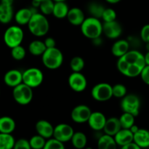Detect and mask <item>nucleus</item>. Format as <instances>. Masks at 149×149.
I'll return each instance as SVG.
<instances>
[{"mask_svg":"<svg viewBox=\"0 0 149 149\" xmlns=\"http://www.w3.org/2000/svg\"><path fill=\"white\" fill-rule=\"evenodd\" d=\"M118 58L117 69L124 76L130 78L140 76L146 65L144 55L138 50H129Z\"/></svg>","mask_w":149,"mask_h":149,"instance_id":"1","label":"nucleus"},{"mask_svg":"<svg viewBox=\"0 0 149 149\" xmlns=\"http://www.w3.org/2000/svg\"><path fill=\"white\" fill-rule=\"evenodd\" d=\"M27 25L31 33L37 37L45 36L49 31V21L42 13H33Z\"/></svg>","mask_w":149,"mask_h":149,"instance_id":"2","label":"nucleus"},{"mask_svg":"<svg viewBox=\"0 0 149 149\" xmlns=\"http://www.w3.org/2000/svg\"><path fill=\"white\" fill-rule=\"evenodd\" d=\"M80 28L82 34L90 39H97L103 33V23L99 18L93 16L85 17Z\"/></svg>","mask_w":149,"mask_h":149,"instance_id":"3","label":"nucleus"},{"mask_svg":"<svg viewBox=\"0 0 149 149\" xmlns=\"http://www.w3.org/2000/svg\"><path fill=\"white\" fill-rule=\"evenodd\" d=\"M42 61L43 65L48 69H58L63 63V54L56 47L47 48L42 55Z\"/></svg>","mask_w":149,"mask_h":149,"instance_id":"4","label":"nucleus"},{"mask_svg":"<svg viewBox=\"0 0 149 149\" xmlns=\"http://www.w3.org/2000/svg\"><path fill=\"white\" fill-rule=\"evenodd\" d=\"M23 38V30L18 26H12L7 28L4 33V42L10 48L21 45Z\"/></svg>","mask_w":149,"mask_h":149,"instance_id":"5","label":"nucleus"},{"mask_svg":"<svg viewBox=\"0 0 149 149\" xmlns=\"http://www.w3.org/2000/svg\"><path fill=\"white\" fill-rule=\"evenodd\" d=\"M13 96L16 103L21 106H26L31 102L33 93L31 87L22 82L21 84L13 87Z\"/></svg>","mask_w":149,"mask_h":149,"instance_id":"6","label":"nucleus"},{"mask_svg":"<svg viewBox=\"0 0 149 149\" xmlns=\"http://www.w3.org/2000/svg\"><path fill=\"white\" fill-rule=\"evenodd\" d=\"M23 83L33 88L39 87L43 82L44 74L40 69L35 67L29 68L22 73Z\"/></svg>","mask_w":149,"mask_h":149,"instance_id":"7","label":"nucleus"},{"mask_svg":"<svg viewBox=\"0 0 149 149\" xmlns=\"http://www.w3.org/2000/svg\"><path fill=\"white\" fill-rule=\"evenodd\" d=\"M121 109L123 112H127L137 116L140 113L141 108V100L135 94H127L122 98L121 101Z\"/></svg>","mask_w":149,"mask_h":149,"instance_id":"8","label":"nucleus"},{"mask_svg":"<svg viewBox=\"0 0 149 149\" xmlns=\"http://www.w3.org/2000/svg\"><path fill=\"white\" fill-rule=\"evenodd\" d=\"M91 95L93 98L97 101H107L113 97L112 86L109 83H98L92 89Z\"/></svg>","mask_w":149,"mask_h":149,"instance_id":"9","label":"nucleus"},{"mask_svg":"<svg viewBox=\"0 0 149 149\" xmlns=\"http://www.w3.org/2000/svg\"><path fill=\"white\" fill-rule=\"evenodd\" d=\"M68 85L76 93H81L87 87V78L81 72H73L68 79Z\"/></svg>","mask_w":149,"mask_h":149,"instance_id":"10","label":"nucleus"},{"mask_svg":"<svg viewBox=\"0 0 149 149\" xmlns=\"http://www.w3.org/2000/svg\"><path fill=\"white\" fill-rule=\"evenodd\" d=\"M74 130L71 125L65 123L59 124L54 127L52 137L63 143H66L71 141Z\"/></svg>","mask_w":149,"mask_h":149,"instance_id":"11","label":"nucleus"},{"mask_svg":"<svg viewBox=\"0 0 149 149\" xmlns=\"http://www.w3.org/2000/svg\"><path fill=\"white\" fill-rule=\"evenodd\" d=\"M91 113L92 111L89 106L83 104L79 105L73 109L71 113V119L76 123H85L88 121Z\"/></svg>","mask_w":149,"mask_h":149,"instance_id":"12","label":"nucleus"},{"mask_svg":"<svg viewBox=\"0 0 149 149\" xmlns=\"http://www.w3.org/2000/svg\"><path fill=\"white\" fill-rule=\"evenodd\" d=\"M103 33L107 38L115 39L119 38L122 33V27L116 20L108 23H103Z\"/></svg>","mask_w":149,"mask_h":149,"instance_id":"13","label":"nucleus"},{"mask_svg":"<svg viewBox=\"0 0 149 149\" xmlns=\"http://www.w3.org/2000/svg\"><path fill=\"white\" fill-rule=\"evenodd\" d=\"M106 117L102 112H92L89 117L87 123L91 129L95 131L103 130L106 122Z\"/></svg>","mask_w":149,"mask_h":149,"instance_id":"14","label":"nucleus"},{"mask_svg":"<svg viewBox=\"0 0 149 149\" xmlns=\"http://www.w3.org/2000/svg\"><path fill=\"white\" fill-rule=\"evenodd\" d=\"M36 131L38 135H41L45 139H49L52 138L53 135L54 127L52 126V124L47 120H39L36 122Z\"/></svg>","mask_w":149,"mask_h":149,"instance_id":"15","label":"nucleus"},{"mask_svg":"<svg viewBox=\"0 0 149 149\" xmlns=\"http://www.w3.org/2000/svg\"><path fill=\"white\" fill-rule=\"evenodd\" d=\"M4 81L7 86L15 87L23 82L22 72L19 70L12 69L7 71L4 76Z\"/></svg>","mask_w":149,"mask_h":149,"instance_id":"16","label":"nucleus"},{"mask_svg":"<svg viewBox=\"0 0 149 149\" xmlns=\"http://www.w3.org/2000/svg\"><path fill=\"white\" fill-rule=\"evenodd\" d=\"M68 22L74 26H81V23L85 19L84 12L79 7L69 8L66 16Z\"/></svg>","mask_w":149,"mask_h":149,"instance_id":"17","label":"nucleus"},{"mask_svg":"<svg viewBox=\"0 0 149 149\" xmlns=\"http://www.w3.org/2000/svg\"><path fill=\"white\" fill-rule=\"evenodd\" d=\"M116 145L123 147L129 143L133 141V133L129 129L122 128L116 135L113 136Z\"/></svg>","mask_w":149,"mask_h":149,"instance_id":"18","label":"nucleus"},{"mask_svg":"<svg viewBox=\"0 0 149 149\" xmlns=\"http://www.w3.org/2000/svg\"><path fill=\"white\" fill-rule=\"evenodd\" d=\"M121 129H122V127H121L119 118L111 117L106 119L103 130L105 134L113 137Z\"/></svg>","mask_w":149,"mask_h":149,"instance_id":"19","label":"nucleus"},{"mask_svg":"<svg viewBox=\"0 0 149 149\" xmlns=\"http://www.w3.org/2000/svg\"><path fill=\"white\" fill-rule=\"evenodd\" d=\"M133 141L141 148H148L149 131L146 129L139 128V130L133 134Z\"/></svg>","mask_w":149,"mask_h":149,"instance_id":"20","label":"nucleus"},{"mask_svg":"<svg viewBox=\"0 0 149 149\" xmlns=\"http://www.w3.org/2000/svg\"><path fill=\"white\" fill-rule=\"evenodd\" d=\"M14 17L13 5L0 3V23L7 24Z\"/></svg>","mask_w":149,"mask_h":149,"instance_id":"21","label":"nucleus"},{"mask_svg":"<svg viewBox=\"0 0 149 149\" xmlns=\"http://www.w3.org/2000/svg\"><path fill=\"white\" fill-rule=\"evenodd\" d=\"M130 50L129 42L125 39H119L115 42L112 45L111 52L116 58L122 56Z\"/></svg>","mask_w":149,"mask_h":149,"instance_id":"22","label":"nucleus"},{"mask_svg":"<svg viewBox=\"0 0 149 149\" xmlns=\"http://www.w3.org/2000/svg\"><path fill=\"white\" fill-rule=\"evenodd\" d=\"M33 14L31 9L24 7V8H21L17 10L14 15V17L17 24L20 26H24V25L28 24Z\"/></svg>","mask_w":149,"mask_h":149,"instance_id":"23","label":"nucleus"},{"mask_svg":"<svg viewBox=\"0 0 149 149\" xmlns=\"http://www.w3.org/2000/svg\"><path fill=\"white\" fill-rule=\"evenodd\" d=\"M16 127V123L10 116H0V132L12 134Z\"/></svg>","mask_w":149,"mask_h":149,"instance_id":"24","label":"nucleus"},{"mask_svg":"<svg viewBox=\"0 0 149 149\" xmlns=\"http://www.w3.org/2000/svg\"><path fill=\"white\" fill-rule=\"evenodd\" d=\"M97 147L100 149H115L117 145L113 136L104 133L97 141Z\"/></svg>","mask_w":149,"mask_h":149,"instance_id":"25","label":"nucleus"},{"mask_svg":"<svg viewBox=\"0 0 149 149\" xmlns=\"http://www.w3.org/2000/svg\"><path fill=\"white\" fill-rule=\"evenodd\" d=\"M69 7L65 3V1H55L54 4L52 14L54 17L58 19H62L66 17Z\"/></svg>","mask_w":149,"mask_h":149,"instance_id":"26","label":"nucleus"},{"mask_svg":"<svg viewBox=\"0 0 149 149\" xmlns=\"http://www.w3.org/2000/svg\"><path fill=\"white\" fill-rule=\"evenodd\" d=\"M70 141L74 148L78 149L84 148L87 144V135L82 132H74Z\"/></svg>","mask_w":149,"mask_h":149,"instance_id":"27","label":"nucleus"},{"mask_svg":"<svg viewBox=\"0 0 149 149\" xmlns=\"http://www.w3.org/2000/svg\"><path fill=\"white\" fill-rule=\"evenodd\" d=\"M47 47L44 42L40 40H33L29 44V51L31 55L34 56L42 55L46 50Z\"/></svg>","mask_w":149,"mask_h":149,"instance_id":"28","label":"nucleus"},{"mask_svg":"<svg viewBox=\"0 0 149 149\" xmlns=\"http://www.w3.org/2000/svg\"><path fill=\"white\" fill-rule=\"evenodd\" d=\"M15 140L12 134L0 132V149H12L14 148Z\"/></svg>","mask_w":149,"mask_h":149,"instance_id":"29","label":"nucleus"},{"mask_svg":"<svg viewBox=\"0 0 149 149\" xmlns=\"http://www.w3.org/2000/svg\"><path fill=\"white\" fill-rule=\"evenodd\" d=\"M135 116L131 113L124 112L119 118L122 128L130 129L135 124Z\"/></svg>","mask_w":149,"mask_h":149,"instance_id":"30","label":"nucleus"},{"mask_svg":"<svg viewBox=\"0 0 149 149\" xmlns=\"http://www.w3.org/2000/svg\"><path fill=\"white\" fill-rule=\"evenodd\" d=\"M85 62L84 59L80 56H75L71 60L70 67L73 72H81L84 68Z\"/></svg>","mask_w":149,"mask_h":149,"instance_id":"31","label":"nucleus"},{"mask_svg":"<svg viewBox=\"0 0 149 149\" xmlns=\"http://www.w3.org/2000/svg\"><path fill=\"white\" fill-rule=\"evenodd\" d=\"M47 139L43 138L39 135H36L32 136L29 140V143H30L31 148L33 149H42L44 148L46 143Z\"/></svg>","mask_w":149,"mask_h":149,"instance_id":"32","label":"nucleus"},{"mask_svg":"<svg viewBox=\"0 0 149 149\" xmlns=\"http://www.w3.org/2000/svg\"><path fill=\"white\" fill-rule=\"evenodd\" d=\"M105 7L101 4L97 2H91L89 4L88 10L90 15L93 17H97V18H101L102 14L104 10Z\"/></svg>","mask_w":149,"mask_h":149,"instance_id":"33","label":"nucleus"},{"mask_svg":"<svg viewBox=\"0 0 149 149\" xmlns=\"http://www.w3.org/2000/svg\"><path fill=\"white\" fill-rule=\"evenodd\" d=\"M55 1L53 0H43L39 4V10L45 15H49L52 14Z\"/></svg>","mask_w":149,"mask_h":149,"instance_id":"34","label":"nucleus"},{"mask_svg":"<svg viewBox=\"0 0 149 149\" xmlns=\"http://www.w3.org/2000/svg\"><path fill=\"white\" fill-rule=\"evenodd\" d=\"M26 55V49L21 46V45L11 48V55L15 61H22L25 58Z\"/></svg>","mask_w":149,"mask_h":149,"instance_id":"35","label":"nucleus"},{"mask_svg":"<svg viewBox=\"0 0 149 149\" xmlns=\"http://www.w3.org/2000/svg\"><path fill=\"white\" fill-rule=\"evenodd\" d=\"M64 148H65L64 143L58 141V139L53 138V137L49 138V139H47V141H46L45 147H44V149H64Z\"/></svg>","mask_w":149,"mask_h":149,"instance_id":"36","label":"nucleus"},{"mask_svg":"<svg viewBox=\"0 0 149 149\" xmlns=\"http://www.w3.org/2000/svg\"><path fill=\"white\" fill-rule=\"evenodd\" d=\"M127 93V89L124 84H116L112 86V93L113 97L116 98H122L125 97Z\"/></svg>","mask_w":149,"mask_h":149,"instance_id":"37","label":"nucleus"},{"mask_svg":"<svg viewBox=\"0 0 149 149\" xmlns=\"http://www.w3.org/2000/svg\"><path fill=\"white\" fill-rule=\"evenodd\" d=\"M102 20L104 23L111 22L116 20V13L112 8H105L101 16Z\"/></svg>","mask_w":149,"mask_h":149,"instance_id":"38","label":"nucleus"},{"mask_svg":"<svg viewBox=\"0 0 149 149\" xmlns=\"http://www.w3.org/2000/svg\"><path fill=\"white\" fill-rule=\"evenodd\" d=\"M15 149H31L30 143H29V141L24 139V138H21L17 141H15V143L14 148Z\"/></svg>","mask_w":149,"mask_h":149,"instance_id":"39","label":"nucleus"},{"mask_svg":"<svg viewBox=\"0 0 149 149\" xmlns=\"http://www.w3.org/2000/svg\"><path fill=\"white\" fill-rule=\"evenodd\" d=\"M141 77L142 81L145 83L147 85H149V65H146L143 70L141 71V74H140Z\"/></svg>","mask_w":149,"mask_h":149,"instance_id":"40","label":"nucleus"},{"mask_svg":"<svg viewBox=\"0 0 149 149\" xmlns=\"http://www.w3.org/2000/svg\"><path fill=\"white\" fill-rule=\"evenodd\" d=\"M141 38L145 43L149 42V24H146L142 27L141 30Z\"/></svg>","mask_w":149,"mask_h":149,"instance_id":"41","label":"nucleus"},{"mask_svg":"<svg viewBox=\"0 0 149 149\" xmlns=\"http://www.w3.org/2000/svg\"><path fill=\"white\" fill-rule=\"evenodd\" d=\"M44 43H45L47 48L55 47V45H56V42H55V40L52 37L46 38L45 41H44Z\"/></svg>","mask_w":149,"mask_h":149,"instance_id":"42","label":"nucleus"},{"mask_svg":"<svg viewBox=\"0 0 149 149\" xmlns=\"http://www.w3.org/2000/svg\"><path fill=\"white\" fill-rule=\"evenodd\" d=\"M122 148L123 149H141V148H140V147L138 146L137 145L134 141L129 143L124 146L122 147Z\"/></svg>","mask_w":149,"mask_h":149,"instance_id":"43","label":"nucleus"},{"mask_svg":"<svg viewBox=\"0 0 149 149\" xmlns=\"http://www.w3.org/2000/svg\"><path fill=\"white\" fill-rule=\"evenodd\" d=\"M129 130L131 131V132H132V133L134 134V133H135V132H136L138 130H139V127H138L137 126V125H135V124H134V125H132V126L130 128Z\"/></svg>","mask_w":149,"mask_h":149,"instance_id":"44","label":"nucleus"},{"mask_svg":"<svg viewBox=\"0 0 149 149\" xmlns=\"http://www.w3.org/2000/svg\"><path fill=\"white\" fill-rule=\"evenodd\" d=\"M144 60H145L146 65H149V51H147L146 54L144 55Z\"/></svg>","mask_w":149,"mask_h":149,"instance_id":"45","label":"nucleus"},{"mask_svg":"<svg viewBox=\"0 0 149 149\" xmlns=\"http://www.w3.org/2000/svg\"><path fill=\"white\" fill-rule=\"evenodd\" d=\"M0 1H1V3H4V4H11V5H13L14 0H0Z\"/></svg>","mask_w":149,"mask_h":149,"instance_id":"46","label":"nucleus"},{"mask_svg":"<svg viewBox=\"0 0 149 149\" xmlns=\"http://www.w3.org/2000/svg\"><path fill=\"white\" fill-rule=\"evenodd\" d=\"M108 3H110V4H116V3L119 2L121 0H106Z\"/></svg>","mask_w":149,"mask_h":149,"instance_id":"47","label":"nucleus"},{"mask_svg":"<svg viewBox=\"0 0 149 149\" xmlns=\"http://www.w3.org/2000/svg\"><path fill=\"white\" fill-rule=\"evenodd\" d=\"M146 48L147 51H149V42H146Z\"/></svg>","mask_w":149,"mask_h":149,"instance_id":"48","label":"nucleus"},{"mask_svg":"<svg viewBox=\"0 0 149 149\" xmlns=\"http://www.w3.org/2000/svg\"><path fill=\"white\" fill-rule=\"evenodd\" d=\"M54 1H65L66 0H53Z\"/></svg>","mask_w":149,"mask_h":149,"instance_id":"49","label":"nucleus"},{"mask_svg":"<svg viewBox=\"0 0 149 149\" xmlns=\"http://www.w3.org/2000/svg\"><path fill=\"white\" fill-rule=\"evenodd\" d=\"M33 1H38V2H41V1H43V0H33Z\"/></svg>","mask_w":149,"mask_h":149,"instance_id":"50","label":"nucleus"}]
</instances>
